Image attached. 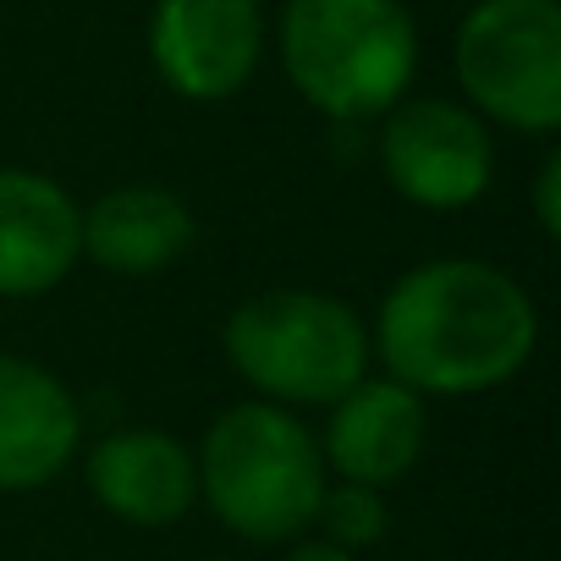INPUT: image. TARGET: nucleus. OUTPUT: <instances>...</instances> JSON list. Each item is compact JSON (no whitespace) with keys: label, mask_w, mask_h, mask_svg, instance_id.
Returning <instances> with one entry per match:
<instances>
[{"label":"nucleus","mask_w":561,"mask_h":561,"mask_svg":"<svg viewBox=\"0 0 561 561\" xmlns=\"http://www.w3.org/2000/svg\"><path fill=\"white\" fill-rule=\"evenodd\" d=\"M539 347L528 287L490 259H424L402 270L369 325V353L419 397H484Z\"/></svg>","instance_id":"nucleus-1"},{"label":"nucleus","mask_w":561,"mask_h":561,"mask_svg":"<svg viewBox=\"0 0 561 561\" xmlns=\"http://www.w3.org/2000/svg\"><path fill=\"white\" fill-rule=\"evenodd\" d=\"M198 501L242 545H293L314 528L320 495L331 484L320 435L264 397L231 402L193 451Z\"/></svg>","instance_id":"nucleus-2"},{"label":"nucleus","mask_w":561,"mask_h":561,"mask_svg":"<svg viewBox=\"0 0 561 561\" xmlns=\"http://www.w3.org/2000/svg\"><path fill=\"white\" fill-rule=\"evenodd\" d=\"M275 56L325 122H380L419 78V23L402 0H280Z\"/></svg>","instance_id":"nucleus-3"},{"label":"nucleus","mask_w":561,"mask_h":561,"mask_svg":"<svg viewBox=\"0 0 561 561\" xmlns=\"http://www.w3.org/2000/svg\"><path fill=\"white\" fill-rule=\"evenodd\" d=\"M231 375L280 408H331L369 375V325L320 287H275L226 314L220 331Z\"/></svg>","instance_id":"nucleus-4"},{"label":"nucleus","mask_w":561,"mask_h":561,"mask_svg":"<svg viewBox=\"0 0 561 561\" xmlns=\"http://www.w3.org/2000/svg\"><path fill=\"white\" fill-rule=\"evenodd\" d=\"M451 72L484 127L550 138L561 127V7L473 0L451 39Z\"/></svg>","instance_id":"nucleus-5"},{"label":"nucleus","mask_w":561,"mask_h":561,"mask_svg":"<svg viewBox=\"0 0 561 561\" xmlns=\"http://www.w3.org/2000/svg\"><path fill=\"white\" fill-rule=\"evenodd\" d=\"M380 171L413 209H468L495 182V138L462 100H397L380 116Z\"/></svg>","instance_id":"nucleus-6"},{"label":"nucleus","mask_w":561,"mask_h":561,"mask_svg":"<svg viewBox=\"0 0 561 561\" xmlns=\"http://www.w3.org/2000/svg\"><path fill=\"white\" fill-rule=\"evenodd\" d=\"M264 61L259 0H154L149 67L187 105L237 100Z\"/></svg>","instance_id":"nucleus-7"},{"label":"nucleus","mask_w":561,"mask_h":561,"mask_svg":"<svg viewBox=\"0 0 561 561\" xmlns=\"http://www.w3.org/2000/svg\"><path fill=\"white\" fill-rule=\"evenodd\" d=\"M430 446V397L391 375H364L325 408L320 457L331 479L391 490L402 484Z\"/></svg>","instance_id":"nucleus-8"},{"label":"nucleus","mask_w":561,"mask_h":561,"mask_svg":"<svg viewBox=\"0 0 561 561\" xmlns=\"http://www.w3.org/2000/svg\"><path fill=\"white\" fill-rule=\"evenodd\" d=\"M83 484L94 506L127 528H171L198 506L193 446L171 430H111L83 457Z\"/></svg>","instance_id":"nucleus-9"},{"label":"nucleus","mask_w":561,"mask_h":561,"mask_svg":"<svg viewBox=\"0 0 561 561\" xmlns=\"http://www.w3.org/2000/svg\"><path fill=\"white\" fill-rule=\"evenodd\" d=\"M83 446V408L61 375L0 353V495L56 484Z\"/></svg>","instance_id":"nucleus-10"},{"label":"nucleus","mask_w":561,"mask_h":561,"mask_svg":"<svg viewBox=\"0 0 561 561\" xmlns=\"http://www.w3.org/2000/svg\"><path fill=\"white\" fill-rule=\"evenodd\" d=\"M83 259V204L45 171L0 165V298H45Z\"/></svg>","instance_id":"nucleus-11"},{"label":"nucleus","mask_w":561,"mask_h":561,"mask_svg":"<svg viewBox=\"0 0 561 561\" xmlns=\"http://www.w3.org/2000/svg\"><path fill=\"white\" fill-rule=\"evenodd\" d=\"M198 237L193 209L154 182H122L83 209V259L105 275H160Z\"/></svg>","instance_id":"nucleus-12"},{"label":"nucleus","mask_w":561,"mask_h":561,"mask_svg":"<svg viewBox=\"0 0 561 561\" xmlns=\"http://www.w3.org/2000/svg\"><path fill=\"white\" fill-rule=\"evenodd\" d=\"M314 528H320V539H331V545L364 556V550H375V545L391 534V501H386V490H375V484L331 479L325 495H320Z\"/></svg>","instance_id":"nucleus-13"},{"label":"nucleus","mask_w":561,"mask_h":561,"mask_svg":"<svg viewBox=\"0 0 561 561\" xmlns=\"http://www.w3.org/2000/svg\"><path fill=\"white\" fill-rule=\"evenodd\" d=\"M534 220L550 242L561 237V154L556 149H545V160L534 171Z\"/></svg>","instance_id":"nucleus-14"},{"label":"nucleus","mask_w":561,"mask_h":561,"mask_svg":"<svg viewBox=\"0 0 561 561\" xmlns=\"http://www.w3.org/2000/svg\"><path fill=\"white\" fill-rule=\"evenodd\" d=\"M280 561H358L353 550H342V545H331V539H293L287 545V556H280Z\"/></svg>","instance_id":"nucleus-15"},{"label":"nucleus","mask_w":561,"mask_h":561,"mask_svg":"<svg viewBox=\"0 0 561 561\" xmlns=\"http://www.w3.org/2000/svg\"><path fill=\"white\" fill-rule=\"evenodd\" d=\"M209 561H220V556H209Z\"/></svg>","instance_id":"nucleus-16"}]
</instances>
